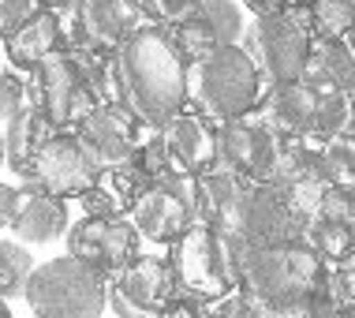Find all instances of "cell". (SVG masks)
<instances>
[{
  "label": "cell",
  "mask_w": 355,
  "mask_h": 318,
  "mask_svg": "<svg viewBox=\"0 0 355 318\" xmlns=\"http://www.w3.org/2000/svg\"><path fill=\"white\" fill-rule=\"evenodd\" d=\"M239 292L262 318H329V262L311 244L251 247L239 255Z\"/></svg>",
  "instance_id": "cell-1"
},
{
  "label": "cell",
  "mask_w": 355,
  "mask_h": 318,
  "mask_svg": "<svg viewBox=\"0 0 355 318\" xmlns=\"http://www.w3.org/2000/svg\"><path fill=\"white\" fill-rule=\"evenodd\" d=\"M120 105L142 128H165L187 109V60L165 23H146L116 53Z\"/></svg>",
  "instance_id": "cell-2"
},
{
  "label": "cell",
  "mask_w": 355,
  "mask_h": 318,
  "mask_svg": "<svg viewBox=\"0 0 355 318\" xmlns=\"http://www.w3.org/2000/svg\"><path fill=\"white\" fill-rule=\"evenodd\" d=\"M262 98H266V83L243 45L214 49L187 67V109L202 112L217 128L258 112Z\"/></svg>",
  "instance_id": "cell-3"
},
{
  "label": "cell",
  "mask_w": 355,
  "mask_h": 318,
  "mask_svg": "<svg viewBox=\"0 0 355 318\" xmlns=\"http://www.w3.org/2000/svg\"><path fill=\"white\" fill-rule=\"evenodd\" d=\"M239 255H243V240L228 236L214 225H195L172 244L168 262L176 269L180 292L195 296L202 303H220L225 296L239 292Z\"/></svg>",
  "instance_id": "cell-4"
},
{
  "label": "cell",
  "mask_w": 355,
  "mask_h": 318,
  "mask_svg": "<svg viewBox=\"0 0 355 318\" xmlns=\"http://www.w3.org/2000/svg\"><path fill=\"white\" fill-rule=\"evenodd\" d=\"M258 117L281 139H306L314 147H325L333 135H340L352 124V101L348 94H329L300 79L266 90Z\"/></svg>",
  "instance_id": "cell-5"
},
{
  "label": "cell",
  "mask_w": 355,
  "mask_h": 318,
  "mask_svg": "<svg viewBox=\"0 0 355 318\" xmlns=\"http://www.w3.org/2000/svg\"><path fill=\"white\" fill-rule=\"evenodd\" d=\"M239 45L258 64L266 90L284 86V83H300L306 72V60H311V49H314L306 4L284 8V12H273V15H254V23L247 26Z\"/></svg>",
  "instance_id": "cell-6"
},
{
  "label": "cell",
  "mask_w": 355,
  "mask_h": 318,
  "mask_svg": "<svg viewBox=\"0 0 355 318\" xmlns=\"http://www.w3.org/2000/svg\"><path fill=\"white\" fill-rule=\"evenodd\" d=\"M26 303L37 318H101L109 307V281L75 255L49 258L34 269Z\"/></svg>",
  "instance_id": "cell-7"
},
{
  "label": "cell",
  "mask_w": 355,
  "mask_h": 318,
  "mask_svg": "<svg viewBox=\"0 0 355 318\" xmlns=\"http://www.w3.org/2000/svg\"><path fill=\"white\" fill-rule=\"evenodd\" d=\"M26 105H37L53 120L56 131H75L98 109V98H94L90 83H86L71 49H64V53L49 56L37 72L26 75Z\"/></svg>",
  "instance_id": "cell-8"
},
{
  "label": "cell",
  "mask_w": 355,
  "mask_h": 318,
  "mask_svg": "<svg viewBox=\"0 0 355 318\" xmlns=\"http://www.w3.org/2000/svg\"><path fill=\"white\" fill-rule=\"evenodd\" d=\"M60 15L68 31V49L94 53H120L123 42L150 23L135 0H75Z\"/></svg>",
  "instance_id": "cell-9"
},
{
  "label": "cell",
  "mask_w": 355,
  "mask_h": 318,
  "mask_svg": "<svg viewBox=\"0 0 355 318\" xmlns=\"http://www.w3.org/2000/svg\"><path fill=\"white\" fill-rule=\"evenodd\" d=\"M128 217H131V225L139 228L142 240L172 247L198 221L195 176H180V172H172V176L157 180V184L135 202V210H131Z\"/></svg>",
  "instance_id": "cell-10"
},
{
  "label": "cell",
  "mask_w": 355,
  "mask_h": 318,
  "mask_svg": "<svg viewBox=\"0 0 355 318\" xmlns=\"http://www.w3.org/2000/svg\"><path fill=\"white\" fill-rule=\"evenodd\" d=\"M101 172L94 169V161L86 158V150L79 147L75 131H56L42 150H37L34 165L23 176V191H42V195L56 199H79L83 191H90L98 184Z\"/></svg>",
  "instance_id": "cell-11"
},
{
  "label": "cell",
  "mask_w": 355,
  "mask_h": 318,
  "mask_svg": "<svg viewBox=\"0 0 355 318\" xmlns=\"http://www.w3.org/2000/svg\"><path fill=\"white\" fill-rule=\"evenodd\" d=\"M176 292V269L157 255H139L116 277H109V307L116 318H157Z\"/></svg>",
  "instance_id": "cell-12"
},
{
  "label": "cell",
  "mask_w": 355,
  "mask_h": 318,
  "mask_svg": "<svg viewBox=\"0 0 355 318\" xmlns=\"http://www.w3.org/2000/svg\"><path fill=\"white\" fill-rule=\"evenodd\" d=\"M139 228L131 217H83L68 228V255L94 266L109 281L139 258Z\"/></svg>",
  "instance_id": "cell-13"
},
{
  "label": "cell",
  "mask_w": 355,
  "mask_h": 318,
  "mask_svg": "<svg viewBox=\"0 0 355 318\" xmlns=\"http://www.w3.org/2000/svg\"><path fill=\"white\" fill-rule=\"evenodd\" d=\"M281 135L258 112H251V117L228 120L217 128V161L236 169L239 176L254 180V184H270L277 158H281Z\"/></svg>",
  "instance_id": "cell-14"
},
{
  "label": "cell",
  "mask_w": 355,
  "mask_h": 318,
  "mask_svg": "<svg viewBox=\"0 0 355 318\" xmlns=\"http://www.w3.org/2000/svg\"><path fill=\"white\" fill-rule=\"evenodd\" d=\"M239 240L251 247L306 244V214L277 184H254L239 221Z\"/></svg>",
  "instance_id": "cell-15"
},
{
  "label": "cell",
  "mask_w": 355,
  "mask_h": 318,
  "mask_svg": "<svg viewBox=\"0 0 355 318\" xmlns=\"http://www.w3.org/2000/svg\"><path fill=\"white\" fill-rule=\"evenodd\" d=\"M172 31V42L176 49L184 53L187 67L195 60H202L214 49H225V45H239L247 34V23H243V8L236 0H202L198 12H191L187 19L180 23H168Z\"/></svg>",
  "instance_id": "cell-16"
},
{
  "label": "cell",
  "mask_w": 355,
  "mask_h": 318,
  "mask_svg": "<svg viewBox=\"0 0 355 318\" xmlns=\"http://www.w3.org/2000/svg\"><path fill=\"white\" fill-rule=\"evenodd\" d=\"M75 139L86 150V158L94 161V169H116L135 153L142 139V124L131 117L123 105H98V109L75 128Z\"/></svg>",
  "instance_id": "cell-17"
},
{
  "label": "cell",
  "mask_w": 355,
  "mask_h": 318,
  "mask_svg": "<svg viewBox=\"0 0 355 318\" xmlns=\"http://www.w3.org/2000/svg\"><path fill=\"white\" fill-rule=\"evenodd\" d=\"M270 184H277L306 217H311L314 206H318L325 199V191H329V176H325V165H322V147H314V142H306V139H284Z\"/></svg>",
  "instance_id": "cell-18"
},
{
  "label": "cell",
  "mask_w": 355,
  "mask_h": 318,
  "mask_svg": "<svg viewBox=\"0 0 355 318\" xmlns=\"http://www.w3.org/2000/svg\"><path fill=\"white\" fill-rule=\"evenodd\" d=\"M161 142H165L172 172L180 176H202L206 169L217 165V124L195 109L176 112L161 128Z\"/></svg>",
  "instance_id": "cell-19"
},
{
  "label": "cell",
  "mask_w": 355,
  "mask_h": 318,
  "mask_svg": "<svg viewBox=\"0 0 355 318\" xmlns=\"http://www.w3.org/2000/svg\"><path fill=\"white\" fill-rule=\"evenodd\" d=\"M254 180L239 176L236 169L217 165L206 169L202 176H195V191H198V221L214 225L228 236H239V221L247 210V195H251Z\"/></svg>",
  "instance_id": "cell-20"
},
{
  "label": "cell",
  "mask_w": 355,
  "mask_h": 318,
  "mask_svg": "<svg viewBox=\"0 0 355 318\" xmlns=\"http://www.w3.org/2000/svg\"><path fill=\"white\" fill-rule=\"evenodd\" d=\"M306 244L329 266L355 255V195L352 191H337V187L325 191V199L306 217Z\"/></svg>",
  "instance_id": "cell-21"
},
{
  "label": "cell",
  "mask_w": 355,
  "mask_h": 318,
  "mask_svg": "<svg viewBox=\"0 0 355 318\" xmlns=\"http://www.w3.org/2000/svg\"><path fill=\"white\" fill-rule=\"evenodd\" d=\"M68 49V31H64V15L56 8H42L31 23H23L12 37H4V53L12 67L19 72H37L49 56Z\"/></svg>",
  "instance_id": "cell-22"
},
{
  "label": "cell",
  "mask_w": 355,
  "mask_h": 318,
  "mask_svg": "<svg viewBox=\"0 0 355 318\" xmlns=\"http://www.w3.org/2000/svg\"><path fill=\"white\" fill-rule=\"evenodd\" d=\"M71 228V214H68V199L56 195H42V191H23V206L12 225V233L19 244L34 247V244H53L56 236H64Z\"/></svg>",
  "instance_id": "cell-23"
},
{
  "label": "cell",
  "mask_w": 355,
  "mask_h": 318,
  "mask_svg": "<svg viewBox=\"0 0 355 318\" xmlns=\"http://www.w3.org/2000/svg\"><path fill=\"white\" fill-rule=\"evenodd\" d=\"M56 135L53 120L45 117L37 105H23V109L15 112L12 120L4 124V150H8V169L15 172L19 180L26 176V169L34 165L37 150L45 147Z\"/></svg>",
  "instance_id": "cell-24"
},
{
  "label": "cell",
  "mask_w": 355,
  "mask_h": 318,
  "mask_svg": "<svg viewBox=\"0 0 355 318\" xmlns=\"http://www.w3.org/2000/svg\"><path fill=\"white\" fill-rule=\"evenodd\" d=\"M303 83L329 90V94H352L355 90V45L348 37H340V42H314Z\"/></svg>",
  "instance_id": "cell-25"
},
{
  "label": "cell",
  "mask_w": 355,
  "mask_h": 318,
  "mask_svg": "<svg viewBox=\"0 0 355 318\" xmlns=\"http://www.w3.org/2000/svg\"><path fill=\"white\" fill-rule=\"evenodd\" d=\"M306 19H311L314 42H340V37H352L355 0H306Z\"/></svg>",
  "instance_id": "cell-26"
},
{
  "label": "cell",
  "mask_w": 355,
  "mask_h": 318,
  "mask_svg": "<svg viewBox=\"0 0 355 318\" xmlns=\"http://www.w3.org/2000/svg\"><path fill=\"white\" fill-rule=\"evenodd\" d=\"M34 258L26 251V244L19 240H0V300L12 296H26V285L34 277Z\"/></svg>",
  "instance_id": "cell-27"
},
{
  "label": "cell",
  "mask_w": 355,
  "mask_h": 318,
  "mask_svg": "<svg viewBox=\"0 0 355 318\" xmlns=\"http://www.w3.org/2000/svg\"><path fill=\"white\" fill-rule=\"evenodd\" d=\"M322 165L329 176V187L355 195V128H344L322 147Z\"/></svg>",
  "instance_id": "cell-28"
},
{
  "label": "cell",
  "mask_w": 355,
  "mask_h": 318,
  "mask_svg": "<svg viewBox=\"0 0 355 318\" xmlns=\"http://www.w3.org/2000/svg\"><path fill=\"white\" fill-rule=\"evenodd\" d=\"M329 318H355V255L329 266Z\"/></svg>",
  "instance_id": "cell-29"
},
{
  "label": "cell",
  "mask_w": 355,
  "mask_h": 318,
  "mask_svg": "<svg viewBox=\"0 0 355 318\" xmlns=\"http://www.w3.org/2000/svg\"><path fill=\"white\" fill-rule=\"evenodd\" d=\"M42 8H49V4L45 0H0V42L12 37L23 23H31Z\"/></svg>",
  "instance_id": "cell-30"
},
{
  "label": "cell",
  "mask_w": 355,
  "mask_h": 318,
  "mask_svg": "<svg viewBox=\"0 0 355 318\" xmlns=\"http://www.w3.org/2000/svg\"><path fill=\"white\" fill-rule=\"evenodd\" d=\"M135 4L146 12L150 23H180V19H187L191 12H198L202 8V0H135Z\"/></svg>",
  "instance_id": "cell-31"
},
{
  "label": "cell",
  "mask_w": 355,
  "mask_h": 318,
  "mask_svg": "<svg viewBox=\"0 0 355 318\" xmlns=\"http://www.w3.org/2000/svg\"><path fill=\"white\" fill-rule=\"evenodd\" d=\"M26 105V79L0 67V124H8Z\"/></svg>",
  "instance_id": "cell-32"
},
{
  "label": "cell",
  "mask_w": 355,
  "mask_h": 318,
  "mask_svg": "<svg viewBox=\"0 0 355 318\" xmlns=\"http://www.w3.org/2000/svg\"><path fill=\"white\" fill-rule=\"evenodd\" d=\"M157 318H214V303H202L187 292H176Z\"/></svg>",
  "instance_id": "cell-33"
},
{
  "label": "cell",
  "mask_w": 355,
  "mask_h": 318,
  "mask_svg": "<svg viewBox=\"0 0 355 318\" xmlns=\"http://www.w3.org/2000/svg\"><path fill=\"white\" fill-rule=\"evenodd\" d=\"M214 318H262V311H258L243 292H232L220 303H214Z\"/></svg>",
  "instance_id": "cell-34"
},
{
  "label": "cell",
  "mask_w": 355,
  "mask_h": 318,
  "mask_svg": "<svg viewBox=\"0 0 355 318\" xmlns=\"http://www.w3.org/2000/svg\"><path fill=\"white\" fill-rule=\"evenodd\" d=\"M19 206H23V187L0 184V228H12L15 225Z\"/></svg>",
  "instance_id": "cell-35"
},
{
  "label": "cell",
  "mask_w": 355,
  "mask_h": 318,
  "mask_svg": "<svg viewBox=\"0 0 355 318\" xmlns=\"http://www.w3.org/2000/svg\"><path fill=\"white\" fill-rule=\"evenodd\" d=\"M251 15H273V12H284V8H295V0H239Z\"/></svg>",
  "instance_id": "cell-36"
},
{
  "label": "cell",
  "mask_w": 355,
  "mask_h": 318,
  "mask_svg": "<svg viewBox=\"0 0 355 318\" xmlns=\"http://www.w3.org/2000/svg\"><path fill=\"white\" fill-rule=\"evenodd\" d=\"M45 4H49V8H56V12H64V8H71L75 0H45Z\"/></svg>",
  "instance_id": "cell-37"
},
{
  "label": "cell",
  "mask_w": 355,
  "mask_h": 318,
  "mask_svg": "<svg viewBox=\"0 0 355 318\" xmlns=\"http://www.w3.org/2000/svg\"><path fill=\"white\" fill-rule=\"evenodd\" d=\"M8 165V150H4V131H0V169Z\"/></svg>",
  "instance_id": "cell-38"
},
{
  "label": "cell",
  "mask_w": 355,
  "mask_h": 318,
  "mask_svg": "<svg viewBox=\"0 0 355 318\" xmlns=\"http://www.w3.org/2000/svg\"><path fill=\"white\" fill-rule=\"evenodd\" d=\"M348 101H352V124H348V128H355V90L348 94Z\"/></svg>",
  "instance_id": "cell-39"
},
{
  "label": "cell",
  "mask_w": 355,
  "mask_h": 318,
  "mask_svg": "<svg viewBox=\"0 0 355 318\" xmlns=\"http://www.w3.org/2000/svg\"><path fill=\"white\" fill-rule=\"evenodd\" d=\"M0 318H12V311H8V303L0 300Z\"/></svg>",
  "instance_id": "cell-40"
},
{
  "label": "cell",
  "mask_w": 355,
  "mask_h": 318,
  "mask_svg": "<svg viewBox=\"0 0 355 318\" xmlns=\"http://www.w3.org/2000/svg\"><path fill=\"white\" fill-rule=\"evenodd\" d=\"M348 42H352V45H355V26H352V37H348Z\"/></svg>",
  "instance_id": "cell-41"
}]
</instances>
